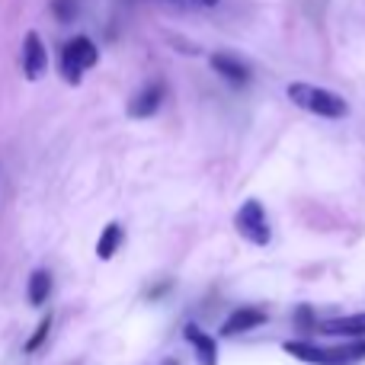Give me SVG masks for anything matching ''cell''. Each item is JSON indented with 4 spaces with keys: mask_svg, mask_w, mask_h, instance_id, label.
I'll return each mask as SVG.
<instances>
[{
    "mask_svg": "<svg viewBox=\"0 0 365 365\" xmlns=\"http://www.w3.org/2000/svg\"><path fill=\"white\" fill-rule=\"evenodd\" d=\"M266 321H269V317H266L263 308H253V304H247V308H237V311H231V314H227V321L221 324V336L247 334V330L263 327Z\"/></svg>",
    "mask_w": 365,
    "mask_h": 365,
    "instance_id": "8992f818",
    "label": "cell"
},
{
    "mask_svg": "<svg viewBox=\"0 0 365 365\" xmlns=\"http://www.w3.org/2000/svg\"><path fill=\"white\" fill-rule=\"evenodd\" d=\"M122 240H125V231H122V225H106L103 227V234H100V240H96V257L100 259H113L115 253H119V247H122Z\"/></svg>",
    "mask_w": 365,
    "mask_h": 365,
    "instance_id": "8fae6325",
    "label": "cell"
},
{
    "mask_svg": "<svg viewBox=\"0 0 365 365\" xmlns=\"http://www.w3.org/2000/svg\"><path fill=\"white\" fill-rule=\"evenodd\" d=\"M282 353L308 365H356L365 359V340L356 336V343H349V346H317L308 340H285Z\"/></svg>",
    "mask_w": 365,
    "mask_h": 365,
    "instance_id": "6da1fadb",
    "label": "cell"
},
{
    "mask_svg": "<svg viewBox=\"0 0 365 365\" xmlns=\"http://www.w3.org/2000/svg\"><path fill=\"white\" fill-rule=\"evenodd\" d=\"M317 334L324 336H365V314H349V317H334V321L317 324Z\"/></svg>",
    "mask_w": 365,
    "mask_h": 365,
    "instance_id": "30bf717a",
    "label": "cell"
},
{
    "mask_svg": "<svg viewBox=\"0 0 365 365\" xmlns=\"http://www.w3.org/2000/svg\"><path fill=\"white\" fill-rule=\"evenodd\" d=\"M195 4H199V6H218L221 0H195Z\"/></svg>",
    "mask_w": 365,
    "mask_h": 365,
    "instance_id": "2e32d148",
    "label": "cell"
},
{
    "mask_svg": "<svg viewBox=\"0 0 365 365\" xmlns=\"http://www.w3.org/2000/svg\"><path fill=\"white\" fill-rule=\"evenodd\" d=\"M295 317H298V327H302V330H308V334H311V330H314V334H317V324H311V308H304V304H302V308H298L295 311Z\"/></svg>",
    "mask_w": 365,
    "mask_h": 365,
    "instance_id": "9a60e30c",
    "label": "cell"
},
{
    "mask_svg": "<svg viewBox=\"0 0 365 365\" xmlns=\"http://www.w3.org/2000/svg\"><path fill=\"white\" fill-rule=\"evenodd\" d=\"M186 340L189 346H192L195 353V362L199 365H218V343H215V336H208L202 327H195V324H186Z\"/></svg>",
    "mask_w": 365,
    "mask_h": 365,
    "instance_id": "52a82bcc",
    "label": "cell"
},
{
    "mask_svg": "<svg viewBox=\"0 0 365 365\" xmlns=\"http://www.w3.org/2000/svg\"><path fill=\"white\" fill-rule=\"evenodd\" d=\"M48 71V51H45L38 32H26L23 38V74L26 81H38Z\"/></svg>",
    "mask_w": 365,
    "mask_h": 365,
    "instance_id": "5b68a950",
    "label": "cell"
},
{
    "mask_svg": "<svg viewBox=\"0 0 365 365\" xmlns=\"http://www.w3.org/2000/svg\"><path fill=\"white\" fill-rule=\"evenodd\" d=\"M51 324H55V321H51V314H45L42 321H38V327L32 330V336L26 340V346H23L26 353H38V349L45 346V340H48V334H51Z\"/></svg>",
    "mask_w": 365,
    "mask_h": 365,
    "instance_id": "4fadbf2b",
    "label": "cell"
},
{
    "mask_svg": "<svg viewBox=\"0 0 365 365\" xmlns=\"http://www.w3.org/2000/svg\"><path fill=\"white\" fill-rule=\"evenodd\" d=\"M289 100L295 103L298 109L311 115H321V119H343L349 113V103L343 96L330 93L324 87H314V83H289Z\"/></svg>",
    "mask_w": 365,
    "mask_h": 365,
    "instance_id": "7a4b0ae2",
    "label": "cell"
},
{
    "mask_svg": "<svg viewBox=\"0 0 365 365\" xmlns=\"http://www.w3.org/2000/svg\"><path fill=\"white\" fill-rule=\"evenodd\" d=\"M51 13L58 23H74L77 16V0H51Z\"/></svg>",
    "mask_w": 365,
    "mask_h": 365,
    "instance_id": "5bb4252c",
    "label": "cell"
},
{
    "mask_svg": "<svg viewBox=\"0 0 365 365\" xmlns=\"http://www.w3.org/2000/svg\"><path fill=\"white\" fill-rule=\"evenodd\" d=\"M160 103H164V83H148V87L138 90L135 100L128 103V115H132V119H148V115H154L160 109Z\"/></svg>",
    "mask_w": 365,
    "mask_h": 365,
    "instance_id": "ba28073f",
    "label": "cell"
},
{
    "mask_svg": "<svg viewBox=\"0 0 365 365\" xmlns=\"http://www.w3.org/2000/svg\"><path fill=\"white\" fill-rule=\"evenodd\" d=\"M51 295V272L48 269H32L29 276V304L42 308Z\"/></svg>",
    "mask_w": 365,
    "mask_h": 365,
    "instance_id": "7c38bea8",
    "label": "cell"
},
{
    "mask_svg": "<svg viewBox=\"0 0 365 365\" xmlns=\"http://www.w3.org/2000/svg\"><path fill=\"white\" fill-rule=\"evenodd\" d=\"M212 71L218 77H225L231 87H244V83L250 81V71H247V64L240 61V58H234V55H225V51L212 55Z\"/></svg>",
    "mask_w": 365,
    "mask_h": 365,
    "instance_id": "9c48e42d",
    "label": "cell"
},
{
    "mask_svg": "<svg viewBox=\"0 0 365 365\" xmlns=\"http://www.w3.org/2000/svg\"><path fill=\"white\" fill-rule=\"evenodd\" d=\"M234 227H237L240 237H247L250 244H257V247H266V244L272 240L269 218H266V208L259 205L257 199H247L244 205L237 208V215H234Z\"/></svg>",
    "mask_w": 365,
    "mask_h": 365,
    "instance_id": "277c9868",
    "label": "cell"
},
{
    "mask_svg": "<svg viewBox=\"0 0 365 365\" xmlns=\"http://www.w3.org/2000/svg\"><path fill=\"white\" fill-rule=\"evenodd\" d=\"M96 61H100V48L93 45V38L74 36L61 48V74H64V81L77 87V83L83 81V71L96 68Z\"/></svg>",
    "mask_w": 365,
    "mask_h": 365,
    "instance_id": "3957f363",
    "label": "cell"
}]
</instances>
